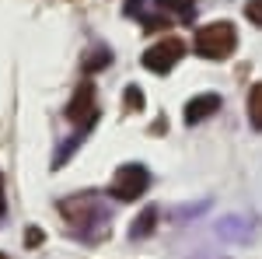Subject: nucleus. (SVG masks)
<instances>
[{
    "label": "nucleus",
    "mask_w": 262,
    "mask_h": 259,
    "mask_svg": "<svg viewBox=\"0 0 262 259\" xmlns=\"http://www.w3.org/2000/svg\"><path fill=\"white\" fill-rule=\"evenodd\" d=\"M0 214H4V182H0Z\"/></svg>",
    "instance_id": "9b49d317"
},
{
    "label": "nucleus",
    "mask_w": 262,
    "mask_h": 259,
    "mask_svg": "<svg viewBox=\"0 0 262 259\" xmlns=\"http://www.w3.org/2000/svg\"><path fill=\"white\" fill-rule=\"evenodd\" d=\"M196 53L203 60H227L238 46V28L231 21H210L196 32Z\"/></svg>",
    "instance_id": "f257e3e1"
},
{
    "label": "nucleus",
    "mask_w": 262,
    "mask_h": 259,
    "mask_svg": "<svg viewBox=\"0 0 262 259\" xmlns=\"http://www.w3.org/2000/svg\"><path fill=\"white\" fill-rule=\"evenodd\" d=\"M42 242V231L39 228H28V238H25V245H39Z\"/></svg>",
    "instance_id": "9d476101"
},
{
    "label": "nucleus",
    "mask_w": 262,
    "mask_h": 259,
    "mask_svg": "<svg viewBox=\"0 0 262 259\" xmlns=\"http://www.w3.org/2000/svg\"><path fill=\"white\" fill-rule=\"evenodd\" d=\"M67 116H70L74 123L98 119V109H95V88H91V84H81V88L74 91V102L67 105Z\"/></svg>",
    "instance_id": "20e7f679"
},
{
    "label": "nucleus",
    "mask_w": 262,
    "mask_h": 259,
    "mask_svg": "<svg viewBox=\"0 0 262 259\" xmlns=\"http://www.w3.org/2000/svg\"><path fill=\"white\" fill-rule=\"evenodd\" d=\"M154 224H158V210H154V207H147V210H143L140 217H137L133 224H129V238H133V242L147 238V235L154 231Z\"/></svg>",
    "instance_id": "423d86ee"
},
{
    "label": "nucleus",
    "mask_w": 262,
    "mask_h": 259,
    "mask_svg": "<svg viewBox=\"0 0 262 259\" xmlns=\"http://www.w3.org/2000/svg\"><path fill=\"white\" fill-rule=\"evenodd\" d=\"M158 7L168 11V14H179V18H192V0H158Z\"/></svg>",
    "instance_id": "6e6552de"
},
{
    "label": "nucleus",
    "mask_w": 262,
    "mask_h": 259,
    "mask_svg": "<svg viewBox=\"0 0 262 259\" xmlns=\"http://www.w3.org/2000/svg\"><path fill=\"white\" fill-rule=\"evenodd\" d=\"M248 119L255 130H262V81L248 91Z\"/></svg>",
    "instance_id": "0eeeda50"
},
{
    "label": "nucleus",
    "mask_w": 262,
    "mask_h": 259,
    "mask_svg": "<svg viewBox=\"0 0 262 259\" xmlns=\"http://www.w3.org/2000/svg\"><path fill=\"white\" fill-rule=\"evenodd\" d=\"M147 186H150V172L143 165H122L116 172V179H112V186H108V196L119 200V203H133L147 193Z\"/></svg>",
    "instance_id": "f03ea898"
},
{
    "label": "nucleus",
    "mask_w": 262,
    "mask_h": 259,
    "mask_svg": "<svg viewBox=\"0 0 262 259\" xmlns=\"http://www.w3.org/2000/svg\"><path fill=\"white\" fill-rule=\"evenodd\" d=\"M182 53H185V42L175 39V35H168V39L154 42V46L143 53V67L154 70V74H168V70L182 60Z\"/></svg>",
    "instance_id": "7ed1b4c3"
},
{
    "label": "nucleus",
    "mask_w": 262,
    "mask_h": 259,
    "mask_svg": "<svg viewBox=\"0 0 262 259\" xmlns=\"http://www.w3.org/2000/svg\"><path fill=\"white\" fill-rule=\"evenodd\" d=\"M0 259H4V256H0Z\"/></svg>",
    "instance_id": "f8f14e48"
},
{
    "label": "nucleus",
    "mask_w": 262,
    "mask_h": 259,
    "mask_svg": "<svg viewBox=\"0 0 262 259\" xmlns=\"http://www.w3.org/2000/svg\"><path fill=\"white\" fill-rule=\"evenodd\" d=\"M217 109H221V98L217 95H196V98H189V105H185V123L196 126V123L210 119Z\"/></svg>",
    "instance_id": "39448f33"
},
{
    "label": "nucleus",
    "mask_w": 262,
    "mask_h": 259,
    "mask_svg": "<svg viewBox=\"0 0 262 259\" xmlns=\"http://www.w3.org/2000/svg\"><path fill=\"white\" fill-rule=\"evenodd\" d=\"M245 14H248V18H252V21H255V25L262 28V0H248V7H245Z\"/></svg>",
    "instance_id": "1a4fd4ad"
}]
</instances>
